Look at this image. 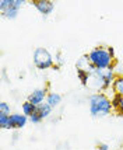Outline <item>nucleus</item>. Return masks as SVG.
<instances>
[{"mask_svg":"<svg viewBox=\"0 0 123 150\" xmlns=\"http://www.w3.org/2000/svg\"><path fill=\"white\" fill-rule=\"evenodd\" d=\"M88 111L92 118H105L113 112L110 97L105 93H92L88 96Z\"/></svg>","mask_w":123,"mask_h":150,"instance_id":"f257e3e1","label":"nucleus"},{"mask_svg":"<svg viewBox=\"0 0 123 150\" xmlns=\"http://www.w3.org/2000/svg\"><path fill=\"white\" fill-rule=\"evenodd\" d=\"M116 76L117 74L115 72V66L104 69V70L97 69L95 72L91 74V81L88 87H92L95 90V93H104L112 87Z\"/></svg>","mask_w":123,"mask_h":150,"instance_id":"f03ea898","label":"nucleus"},{"mask_svg":"<svg viewBox=\"0 0 123 150\" xmlns=\"http://www.w3.org/2000/svg\"><path fill=\"white\" fill-rule=\"evenodd\" d=\"M87 55H88V59H90L91 65L94 66L95 69L104 70V69H108V67L115 66L113 65L115 58L110 56V53L108 52V46H105V45H99V46L92 48Z\"/></svg>","mask_w":123,"mask_h":150,"instance_id":"7ed1b4c3","label":"nucleus"},{"mask_svg":"<svg viewBox=\"0 0 123 150\" xmlns=\"http://www.w3.org/2000/svg\"><path fill=\"white\" fill-rule=\"evenodd\" d=\"M32 62L38 70H48L55 66V56L46 48L38 46L32 52Z\"/></svg>","mask_w":123,"mask_h":150,"instance_id":"20e7f679","label":"nucleus"},{"mask_svg":"<svg viewBox=\"0 0 123 150\" xmlns=\"http://www.w3.org/2000/svg\"><path fill=\"white\" fill-rule=\"evenodd\" d=\"M25 0H1L0 1V14L3 18L13 21L18 17L20 10L24 7Z\"/></svg>","mask_w":123,"mask_h":150,"instance_id":"39448f33","label":"nucleus"},{"mask_svg":"<svg viewBox=\"0 0 123 150\" xmlns=\"http://www.w3.org/2000/svg\"><path fill=\"white\" fill-rule=\"evenodd\" d=\"M48 93H49L48 86H46V87H39V88H35V90H32V91L28 94L27 101H30V103H32L34 105L39 107L41 104H44V103L46 101Z\"/></svg>","mask_w":123,"mask_h":150,"instance_id":"423d86ee","label":"nucleus"},{"mask_svg":"<svg viewBox=\"0 0 123 150\" xmlns=\"http://www.w3.org/2000/svg\"><path fill=\"white\" fill-rule=\"evenodd\" d=\"M28 122H30V118L24 115L22 112H13L8 121V129H14V131L22 129Z\"/></svg>","mask_w":123,"mask_h":150,"instance_id":"0eeeda50","label":"nucleus"},{"mask_svg":"<svg viewBox=\"0 0 123 150\" xmlns=\"http://www.w3.org/2000/svg\"><path fill=\"white\" fill-rule=\"evenodd\" d=\"M32 4L42 17H49L55 11V3L52 0H34Z\"/></svg>","mask_w":123,"mask_h":150,"instance_id":"6e6552de","label":"nucleus"},{"mask_svg":"<svg viewBox=\"0 0 123 150\" xmlns=\"http://www.w3.org/2000/svg\"><path fill=\"white\" fill-rule=\"evenodd\" d=\"M45 103L46 104H49L53 110H55V108H58L59 105H60V103H62V96L56 91H49L48 93V97H46Z\"/></svg>","mask_w":123,"mask_h":150,"instance_id":"1a4fd4ad","label":"nucleus"},{"mask_svg":"<svg viewBox=\"0 0 123 150\" xmlns=\"http://www.w3.org/2000/svg\"><path fill=\"white\" fill-rule=\"evenodd\" d=\"M76 73H77V79L80 80V83L84 87H88L91 81V73L87 70H83V69H76Z\"/></svg>","mask_w":123,"mask_h":150,"instance_id":"9d476101","label":"nucleus"},{"mask_svg":"<svg viewBox=\"0 0 123 150\" xmlns=\"http://www.w3.org/2000/svg\"><path fill=\"white\" fill-rule=\"evenodd\" d=\"M52 112H53V108L49 104H46V103L41 104L38 107V110H37V114H38L39 117L42 118V121H44V119H46V118L51 117V115H52Z\"/></svg>","mask_w":123,"mask_h":150,"instance_id":"9b49d317","label":"nucleus"},{"mask_svg":"<svg viewBox=\"0 0 123 150\" xmlns=\"http://www.w3.org/2000/svg\"><path fill=\"white\" fill-rule=\"evenodd\" d=\"M37 110H38V107L34 105L32 103H30V101H25V103H22V105H21V111H22V114L27 115L28 118L32 117L34 114L37 112Z\"/></svg>","mask_w":123,"mask_h":150,"instance_id":"f8f14e48","label":"nucleus"},{"mask_svg":"<svg viewBox=\"0 0 123 150\" xmlns=\"http://www.w3.org/2000/svg\"><path fill=\"white\" fill-rule=\"evenodd\" d=\"M112 90L115 94H120L123 97V73L122 74H117L113 84H112Z\"/></svg>","mask_w":123,"mask_h":150,"instance_id":"ddd939ff","label":"nucleus"},{"mask_svg":"<svg viewBox=\"0 0 123 150\" xmlns=\"http://www.w3.org/2000/svg\"><path fill=\"white\" fill-rule=\"evenodd\" d=\"M11 105L6 103V101H1L0 103V115H11Z\"/></svg>","mask_w":123,"mask_h":150,"instance_id":"4468645a","label":"nucleus"},{"mask_svg":"<svg viewBox=\"0 0 123 150\" xmlns=\"http://www.w3.org/2000/svg\"><path fill=\"white\" fill-rule=\"evenodd\" d=\"M65 62H66V59H65V56H63V53L62 52H56L55 53V66L56 67H62V66L65 65Z\"/></svg>","mask_w":123,"mask_h":150,"instance_id":"2eb2a0df","label":"nucleus"},{"mask_svg":"<svg viewBox=\"0 0 123 150\" xmlns=\"http://www.w3.org/2000/svg\"><path fill=\"white\" fill-rule=\"evenodd\" d=\"M110 101H112V107H113V111H115V110H117V107H119L120 101H122V96L113 93V96H112V98H110Z\"/></svg>","mask_w":123,"mask_h":150,"instance_id":"dca6fc26","label":"nucleus"},{"mask_svg":"<svg viewBox=\"0 0 123 150\" xmlns=\"http://www.w3.org/2000/svg\"><path fill=\"white\" fill-rule=\"evenodd\" d=\"M8 121H10V115H0V126H1V129H8Z\"/></svg>","mask_w":123,"mask_h":150,"instance_id":"f3484780","label":"nucleus"},{"mask_svg":"<svg viewBox=\"0 0 123 150\" xmlns=\"http://www.w3.org/2000/svg\"><path fill=\"white\" fill-rule=\"evenodd\" d=\"M117 117H123V97H122V101H120V104L117 107V110H115Z\"/></svg>","mask_w":123,"mask_h":150,"instance_id":"a211bd4d","label":"nucleus"},{"mask_svg":"<svg viewBox=\"0 0 123 150\" xmlns=\"http://www.w3.org/2000/svg\"><path fill=\"white\" fill-rule=\"evenodd\" d=\"M97 150H110V147H109V144H106V143H98Z\"/></svg>","mask_w":123,"mask_h":150,"instance_id":"6ab92c4d","label":"nucleus"},{"mask_svg":"<svg viewBox=\"0 0 123 150\" xmlns=\"http://www.w3.org/2000/svg\"><path fill=\"white\" fill-rule=\"evenodd\" d=\"M108 52L110 53V56H112V58H115V56H116V52H115V48H113V46H108Z\"/></svg>","mask_w":123,"mask_h":150,"instance_id":"aec40b11","label":"nucleus"},{"mask_svg":"<svg viewBox=\"0 0 123 150\" xmlns=\"http://www.w3.org/2000/svg\"><path fill=\"white\" fill-rule=\"evenodd\" d=\"M17 139H18V133H14L13 135V142H15Z\"/></svg>","mask_w":123,"mask_h":150,"instance_id":"412c9836","label":"nucleus"}]
</instances>
